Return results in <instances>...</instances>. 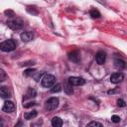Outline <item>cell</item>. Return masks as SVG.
I'll list each match as a JSON object with an SVG mask.
<instances>
[{
    "label": "cell",
    "instance_id": "obj_1",
    "mask_svg": "<svg viewBox=\"0 0 127 127\" xmlns=\"http://www.w3.org/2000/svg\"><path fill=\"white\" fill-rule=\"evenodd\" d=\"M16 47H17V43L13 39L4 41V42H2L0 44V49L3 52H12V51H14L16 49Z\"/></svg>",
    "mask_w": 127,
    "mask_h": 127
},
{
    "label": "cell",
    "instance_id": "obj_2",
    "mask_svg": "<svg viewBox=\"0 0 127 127\" xmlns=\"http://www.w3.org/2000/svg\"><path fill=\"white\" fill-rule=\"evenodd\" d=\"M56 82V77L53 74H44V76L42 77V85L44 87H51L53 85H55Z\"/></svg>",
    "mask_w": 127,
    "mask_h": 127
},
{
    "label": "cell",
    "instance_id": "obj_3",
    "mask_svg": "<svg viewBox=\"0 0 127 127\" xmlns=\"http://www.w3.org/2000/svg\"><path fill=\"white\" fill-rule=\"evenodd\" d=\"M7 26H8L10 29L16 31V30H20V29H22L23 26H24V23H23L22 20L16 18V19H11V20L7 21Z\"/></svg>",
    "mask_w": 127,
    "mask_h": 127
},
{
    "label": "cell",
    "instance_id": "obj_4",
    "mask_svg": "<svg viewBox=\"0 0 127 127\" xmlns=\"http://www.w3.org/2000/svg\"><path fill=\"white\" fill-rule=\"evenodd\" d=\"M59 106V98L58 97H51L46 102V108L49 111H53L57 109Z\"/></svg>",
    "mask_w": 127,
    "mask_h": 127
},
{
    "label": "cell",
    "instance_id": "obj_5",
    "mask_svg": "<svg viewBox=\"0 0 127 127\" xmlns=\"http://www.w3.org/2000/svg\"><path fill=\"white\" fill-rule=\"evenodd\" d=\"M84 82H85V80L82 77H79V76H70L68 78V83L70 85H73V86L82 85V84H84Z\"/></svg>",
    "mask_w": 127,
    "mask_h": 127
},
{
    "label": "cell",
    "instance_id": "obj_6",
    "mask_svg": "<svg viewBox=\"0 0 127 127\" xmlns=\"http://www.w3.org/2000/svg\"><path fill=\"white\" fill-rule=\"evenodd\" d=\"M14 110H15V105H14V103H13L12 101H10V100L5 101V103H4L3 106H2V111L6 112V113H12Z\"/></svg>",
    "mask_w": 127,
    "mask_h": 127
},
{
    "label": "cell",
    "instance_id": "obj_7",
    "mask_svg": "<svg viewBox=\"0 0 127 127\" xmlns=\"http://www.w3.org/2000/svg\"><path fill=\"white\" fill-rule=\"evenodd\" d=\"M124 79V74L122 72H114L110 76V81L112 83H119Z\"/></svg>",
    "mask_w": 127,
    "mask_h": 127
},
{
    "label": "cell",
    "instance_id": "obj_8",
    "mask_svg": "<svg viewBox=\"0 0 127 127\" xmlns=\"http://www.w3.org/2000/svg\"><path fill=\"white\" fill-rule=\"evenodd\" d=\"M95 60H96V63H97L98 64H100V65L103 64L105 63V60H106V55H105V53L102 52V51L97 52L96 55H95Z\"/></svg>",
    "mask_w": 127,
    "mask_h": 127
},
{
    "label": "cell",
    "instance_id": "obj_9",
    "mask_svg": "<svg viewBox=\"0 0 127 127\" xmlns=\"http://www.w3.org/2000/svg\"><path fill=\"white\" fill-rule=\"evenodd\" d=\"M20 38H21V40H22L23 42H30V41L33 40L34 35H33L32 32L27 31V32H23V33L20 35Z\"/></svg>",
    "mask_w": 127,
    "mask_h": 127
},
{
    "label": "cell",
    "instance_id": "obj_10",
    "mask_svg": "<svg viewBox=\"0 0 127 127\" xmlns=\"http://www.w3.org/2000/svg\"><path fill=\"white\" fill-rule=\"evenodd\" d=\"M0 95H1L2 98L7 99V98H9V97L11 96V92H10V90L8 89L7 86H1V87H0Z\"/></svg>",
    "mask_w": 127,
    "mask_h": 127
},
{
    "label": "cell",
    "instance_id": "obj_11",
    "mask_svg": "<svg viewBox=\"0 0 127 127\" xmlns=\"http://www.w3.org/2000/svg\"><path fill=\"white\" fill-rule=\"evenodd\" d=\"M68 58H69V60H71L72 62L77 63V62L79 61V54H78L77 51H73V52H71V53L68 54Z\"/></svg>",
    "mask_w": 127,
    "mask_h": 127
},
{
    "label": "cell",
    "instance_id": "obj_12",
    "mask_svg": "<svg viewBox=\"0 0 127 127\" xmlns=\"http://www.w3.org/2000/svg\"><path fill=\"white\" fill-rule=\"evenodd\" d=\"M62 125H63V120L60 117L56 116L52 119V126L53 127H62Z\"/></svg>",
    "mask_w": 127,
    "mask_h": 127
},
{
    "label": "cell",
    "instance_id": "obj_13",
    "mask_svg": "<svg viewBox=\"0 0 127 127\" xmlns=\"http://www.w3.org/2000/svg\"><path fill=\"white\" fill-rule=\"evenodd\" d=\"M37 111L36 110H32V111H30V112H28V113H26L25 114V119H27V120H30V119H33V118H35L36 116H37Z\"/></svg>",
    "mask_w": 127,
    "mask_h": 127
},
{
    "label": "cell",
    "instance_id": "obj_14",
    "mask_svg": "<svg viewBox=\"0 0 127 127\" xmlns=\"http://www.w3.org/2000/svg\"><path fill=\"white\" fill-rule=\"evenodd\" d=\"M35 96H36V90H35L34 88H29V89L27 90L25 99H27V98H31V97H35Z\"/></svg>",
    "mask_w": 127,
    "mask_h": 127
},
{
    "label": "cell",
    "instance_id": "obj_15",
    "mask_svg": "<svg viewBox=\"0 0 127 127\" xmlns=\"http://www.w3.org/2000/svg\"><path fill=\"white\" fill-rule=\"evenodd\" d=\"M89 15H90L91 18H93V19H97V18L100 17V13H99V11L96 10V9H92V10H90Z\"/></svg>",
    "mask_w": 127,
    "mask_h": 127
},
{
    "label": "cell",
    "instance_id": "obj_16",
    "mask_svg": "<svg viewBox=\"0 0 127 127\" xmlns=\"http://www.w3.org/2000/svg\"><path fill=\"white\" fill-rule=\"evenodd\" d=\"M86 127H103V125L97 121H90L89 123H87Z\"/></svg>",
    "mask_w": 127,
    "mask_h": 127
},
{
    "label": "cell",
    "instance_id": "obj_17",
    "mask_svg": "<svg viewBox=\"0 0 127 127\" xmlns=\"http://www.w3.org/2000/svg\"><path fill=\"white\" fill-rule=\"evenodd\" d=\"M37 72V70L35 69V68H28V69H26L25 71H24V75H26V76H29V75H34L35 73Z\"/></svg>",
    "mask_w": 127,
    "mask_h": 127
},
{
    "label": "cell",
    "instance_id": "obj_18",
    "mask_svg": "<svg viewBox=\"0 0 127 127\" xmlns=\"http://www.w3.org/2000/svg\"><path fill=\"white\" fill-rule=\"evenodd\" d=\"M61 90H62V85L60 83H57V84L53 85V87L51 88V91L52 92H59Z\"/></svg>",
    "mask_w": 127,
    "mask_h": 127
},
{
    "label": "cell",
    "instance_id": "obj_19",
    "mask_svg": "<svg viewBox=\"0 0 127 127\" xmlns=\"http://www.w3.org/2000/svg\"><path fill=\"white\" fill-rule=\"evenodd\" d=\"M114 63H115V65L117 67H124L125 66V63L123 61H121V60H116Z\"/></svg>",
    "mask_w": 127,
    "mask_h": 127
},
{
    "label": "cell",
    "instance_id": "obj_20",
    "mask_svg": "<svg viewBox=\"0 0 127 127\" xmlns=\"http://www.w3.org/2000/svg\"><path fill=\"white\" fill-rule=\"evenodd\" d=\"M43 74H44V72H43V71H41V72H36L33 76H34V78H35V80H36V81H39Z\"/></svg>",
    "mask_w": 127,
    "mask_h": 127
},
{
    "label": "cell",
    "instance_id": "obj_21",
    "mask_svg": "<svg viewBox=\"0 0 127 127\" xmlns=\"http://www.w3.org/2000/svg\"><path fill=\"white\" fill-rule=\"evenodd\" d=\"M6 79V73L3 69H0V81H4Z\"/></svg>",
    "mask_w": 127,
    "mask_h": 127
},
{
    "label": "cell",
    "instance_id": "obj_22",
    "mask_svg": "<svg viewBox=\"0 0 127 127\" xmlns=\"http://www.w3.org/2000/svg\"><path fill=\"white\" fill-rule=\"evenodd\" d=\"M111 121L114 123H118L120 121V117L117 115H113V116H111Z\"/></svg>",
    "mask_w": 127,
    "mask_h": 127
},
{
    "label": "cell",
    "instance_id": "obj_23",
    "mask_svg": "<svg viewBox=\"0 0 127 127\" xmlns=\"http://www.w3.org/2000/svg\"><path fill=\"white\" fill-rule=\"evenodd\" d=\"M117 105L120 106V107H124L126 105V103H125V101L123 99H118L117 100Z\"/></svg>",
    "mask_w": 127,
    "mask_h": 127
},
{
    "label": "cell",
    "instance_id": "obj_24",
    "mask_svg": "<svg viewBox=\"0 0 127 127\" xmlns=\"http://www.w3.org/2000/svg\"><path fill=\"white\" fill-rule=\"evenodd\" d=\"M34 105H36V102L35 101H32V102H28L27 104H24V107L25 108H29V107L34 106Z\"/></svg>",
    "mask_w": 127,
    "mask_h": 127
},
{
    "label": "cell",
    "instance_id": "obj_25",
    "mask_svg": "<svg viewBox=\"0 0 127 127\" xmlns=\"http://www.w3.org/2000/svg\"><path fill=\"white\" fill-rule=\"evenodd\" d=\"M5 15H7L8 17H13L14 16V12L11 10H6L5 11Z\"/></svg>",
    "mask_w": 127,
    "mask_h": 127
},
{
    "label": "cell",
    "instance_id": "obj_26",
    "mask_svg": "<svg viewBox=\"0 0 127 127\" xmlns=\"http://www.w3.org/2000/svg\"><path fill=\"white\" fill-rule=\"evenodd\" d=\"M70 86H71V85L69 84V85H66V86L64 87V89H65V91H66L67 93H71V92H72V88H71Z\"/></svg>",
    "mask_w": 127,
    "mask_h": 127
}]
</instances>
